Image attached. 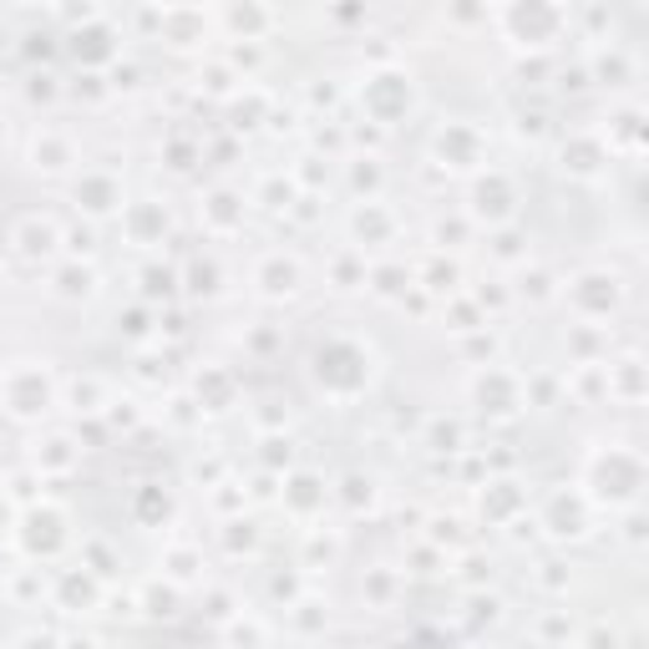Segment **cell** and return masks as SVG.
I'll list each match as a JSON object with an SVG mask.
<instances>
[{"label": "cell", "instance_id": "ffe728a7", "mask_svg": "<svg viewBox=\"0 0 649 649\" xmlns=\"http://www.w3.org/2000/svg\"><path fill=\"white\" fill-rule=\"evenodd\" d=\"M588 87V72L584 66H574V72H563V92H584Z\"/></svg>", "mask_w": 649, "mask_h": 649}, {"label": "cell", "instance_id": "52a82bcc", "mask_svg": "<svg viewBox=\"0 0 649 649\" xmlns=\"http://www.w3.org/2000/svg\"><path fill=\"white\" fill-rule=\"evenodd\" d=\"M599 138L614 158H639V152H645V102L639 97L609 102V117H604Z\"/></svg>", "mask_w": 649, "mask_h": 649}, {"label": "cell", "instance_id": "3957f363", "mask_svg": "<svg viewBox=\"0 0 649 649\" xmlns=\"http://www.w3.org/2000/svg\"><path fill=\"white\" fill-rule=\"evenodd\" d=\"M533 523L553 543H584L594 533V502L584 498V487H558V492H549V502H543Z\"/></svg>", "mask_w": 649, "mask_h": 649}, {"label": "cell", "instance_id": "7c38bea8", "mask_svg": "<svg viewBox=\"0 0 649 649\" xmlns=\"http://www.w3.org/2000/svg\"><path fill=\"white\" fill-rule=\"evenodd\" d=\"M15 249H21L25 259H46V254L56 249V228H51V224H36V219H31V224L15 228Z\"/></svg>", "mask_w": 649, "mask_h": 649}, {"label": "cell", "instance_id": "ba28073f", "mask_svg": "<svg viewBox=\"0 0 649 649\" xmlns=\"http://www.w3.org/2000/svg\"><path fill=\"white\" fill-rule=\"evenodd\" d=\"M512 209H518V183H512L508 173L477 178V188H472V213H477V219L502 224V219H512Z\"/></svg>", "mask_w": 649, "mask_h": 649}, {"label": "cell", "instance_id": "ac0fdd59", "mask_svg": "<svg viewBox=\"0 0 649 649\" xmlns=\"http://www.w3.org/2000/svg\"><path fill=\"white\" fill-rule=\"evenodd\" d=\"M538 584L553 588V594H563V588H568V563H563V558H549V563H543V574H538Z\"/></svg>", "mask_w": 649, "mask_h": 649}, {"label": "cell", "instance_id": "277c9868", "mask_svg": "<svg viewBox=\"0 0 649 649\" xmlns=\"http://www.w3.org/2000/svg\"><path fill=\"white\" fill-rule=\"evenodd\" d=\"M604 396H609V406H625V412H639L649 401V365L639 350H614L604 361Z\"/></svg>", "mask_w": 649, "mask_h": 649}, {"label": "cell", "instance_id": "4fadbf2b", "mask_svg": "<svg viewBox=\"0 0 649 649\" xmlns=\"http://www.w3.org/2000/svg\"><path fill=\"white\" fill-rule=\"evenodd\" d=\"M563 391H574L584 406H594V401H609V396H604V365H574V375L563 381Z\"/></svg>", "mask_w": 649, "mask_h": 649}, {"label": "cell", "instance_id": "8fae6325", "mask_svg": "<svg viewBox=\"0 0 649 649\" xmlns=\"http://www.w3.org/2000/svg\"><path fill=\"white\" fill-rule=\"evenodd\" d=\"M259 289L264 295H275V300L279 295H295V289H300V264L295 259H269L259 269Z\"/></svg>", "mask_w": 649, "mask_h": 649}, {"label": "cell", "instance_id": "9c48e42d", "mask_svg": "<svg viewBox=\"0 0 649 649\" xmlns=\"http://www.w3.org/2000/svg\"><path fill=\"white\" fill-rule=\"evenodd\" d=\"M477 401H487L482 412H498V416H512L518 406L528 401V386L518 381L512 371H487L482 381H477Z\"/></svg>", "mask_w": 649, "mask_h": 649}, {"label": "cell", "instance_id": "6da1fadb", "mask_svg": "<svg viewBox=\"0 0 649 649\" xmlns=\"http://www.w3.org/2000/svg\"><path fill=\"white\" fill-rule=\"evenodd\" d=\"M584 498L594 502V512H625L635 502H645L649 487V462L635 441H599L584 462Z\"/></svg>", "mask_w": 649, "mask_h": 649}, {"label": "cell", "instance_id": "30bf717a", "mask_svg": "<svg viewBox=\"0 0 649 649\" xmlns=\"http://www.w3.org/2000/svg\"><path fill=\"white\" fill-rule=\"evenodd\" d=\"M614 538H619L629 553H645L649 549V512H645V502H635V508H625V512H614Z\"/></svg>", "mask_w": 649, "mask_h": 649}, {"label": "cell", "instance_id": "e0dca14e", "mask_svg": "<svg viewBox=\"0 0 649 649\" xmlns=\"http://www.w3.org/2000/svg\"><path fill=\"white\" fill-rule=\"evenodd\" d=\"M523 295H528V300H538V305H543V300H553V295H558V285H553V275H549V269H538L533 279H523Z\"/></svg>", "mask_w": 649, "mask_h": 649}, {"label": "cell", "instance_id": "7a4b0ae2", "mask_svg": "<svg viewBox=\"0 0 649 649\" xmlns=\"http://www.w3.org/2000/svg\"><path fill=\"white\" fill-rule=\"evenodd\" d=\"M563 300H568V310L584 324L619 320V310L629 305V279L619 275L614 264H588V269H578V275L563 285Z\"/></svg>", "mask_w": 649, "mask_h": 649}, {"label": "cell", "instance_id": "2e32d148", "mask_svg": "<svg viewBox=\"0 0 649 649\" xmlns=\"http://www.w3.org/2000/svg\"><path fill=\"white\" fill-rule=\"evenodd\" d=\"M62 295L66 300H92V295H97V275L82 269V264H72V269L62 275Z\"/></svg>", "mask_w": 649, "mask_h": 649}, {"label": "cell", "instance_id": "5bb4252c", "mask_svg": "<svg viewBox=\"0 0 649 649\" xmlns=\"http://www.w3.org/2000/svg\"><path fill=\"white\" fill-rule=\"evenodd\" d=\"M76 199L87 203L92 213H107L117 203V183H107V178H87V183L76 188Z\"/></svg>", "mask_w": 649, "mask_h": 649}, {"label": "cell", "instance_id": "d6986e66", "mask_svg": "<svg viewBox=\"0 0 649 649\" xmlns=\"http://www.w3.org/2000/svg\"><path fill=\"white\" fill-rule=\"evenodd\" d=\"M498 259H528L523 228H508V234H498Z\"/></svg>", "mask_w": 649, "mask_h": 649}, {"label": "cell", "instance_id": "9a60e30c", "mask_svg": "<svg viewBox=\"0 0 649 649\" xmlns=\"http://www.w3.org/2000/svg\"><path fill=\"white\" fill-rule=\"evenodd\" d=\"M574 649H625V629L614 625V619H609V625L599 619V625H588V629H584V639H578Z\"/></svg>", "mask_w": 649, "mask_h": 649}, {"label": "cell", "instance_id": "8992f818", "mask_svg": "<svg viewBox=\"0 0 649 649\" xmlns=\"http://www.w3.org/2000/svg\"><path fill=\"white\" fill-rule=\"evenodd\" d=\"M584 72H588V82L609 87V97H614V102L635 97V87H639V56H635L629 46H619V41H609V46L594 51Z\"/></svg>", "mask_w": 649, "mask_h": 649}, {"label": "cell", "instance_id": "5b68a950", "mask_svg": "<svg viewBox=\"0 0 649 649\" xmlns=\"http://www.w3.org/2000/svg\"><path fill=\"white\" fill-rule=\"evenodd\" d=\"M558 173L574 183H604L614 173V152L604 148L599 132H568L558 142Z\"/></svg>", "mask_w": 649, "mask_h": 649}]
</instances>
